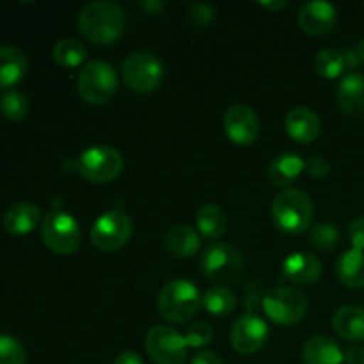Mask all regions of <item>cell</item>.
I'll return each mask as SVG.
<instances>
[{
    "label": "cell",
    "instance_id": "cell-41",
    "mask_svg": "<svg viewBox=\"0 0 364 364\" xmlns=\"http://www.w3.org/2000/svg\"><path fill=\"white\" fill-rule=\"evenodd\" d=\"M355 53H358V57L361 59V63H364V39L358 43V46H355Z\"/></svg>",
    "mask_w": 364,
    "mask_h": 364
},
{
    "label": "cell",
    "instance_id": "cell-40",
    "mask_svg": "<svg viewBox=\"0 0 364 364\" xmlns=\"http://www.w3.org/2000/svg\"><path fill=\"white\" fill-rule=\"evenodd\" d=\"M259 6L267 11H272V13H277V11L288 7L287 0H269V2H259Z\"/></svg>",
    "mask_w": 364,
    "mask_h": 364
},
{
    "label": "cell",
    "instance_id": "cell-6",
    "mask_svg": "<svg viewBox=\"0 0 364 364\" xmlns=\"http://www.w3.org/2000/svg\"><path fill=\"white\" fill-rule=\"evenodd\" d=\"M199 265L210 281L217 283V287H224L233 283L240 276L244 269V258L233 245L226 242H212L203 251Z\"/></svg>",
    "mask_w": 364,
    "mask_h": 364
},
{
    "label": "cell",
    "instance_id": "cell-39",
    "mask_svg": "<svg viewBox=\"0 0 364 364\" xmlns=\"http://www.w3.org/2000/svg\"><path fill=\"white\" fill-rule=\"evenodd\" d=\"M343 57H345V64H347V68H359L363 64L361 59L358 57V53H355V48L345 50Z\"/></svg>",
    "mask_w": 364,
    "mask_h": 364
},
{
    "label": "cell",
    "instance_id": "cell-33",
    "mask_svg": "<svg viewBox=\"0 0 364 364\" xmlns=\"http://www.w3.org/2000/svg\"><path fill=\"white\" fill-rule=\"evenodd\" d=\"M191 20L196 25H208L215 20V9L208 4H192L191 6Z\"/></svg>",
    "mask_w": 364,
    "mask_h": 364
},
{
    "label": "cell",
    "instance_id": "cell-17",
    "mask_svg": "<svg viewBox=\"0 0 364 364\" xmlns=\"http://www.w3.org/2000/svg\"><path fill=\"white\" fill-rule=\"evenodd\" d=\"M199 245H201V237L188 224H176L164 235V247L174 258H192L199 251Z\"/></svg>",
    "mask_w": 364,
    "mask_h": 364
},
{
    "label": "cell",
    "instance_id": "cell-1",
    "mask_svg": "<svg viewBox=\"0 0 364 364\" xmlns=\"http://www.w3.org/2000/svg\"><path fill=\"white\" fill-rule=\"evenodd\" d=\"M78 31L87 41L107 46L116 43L127 27L123 7L109 0H95L85 4L78 13Z\"/></svg>",
    "mask_w": 364,
    "mask_h": 364
},
{
    "label": "cell",
    "instance_id": "cell-30",
    "mask_svg": "<svg viewBox=\"0 0 364 364\" xmlns=\"http://www.w3.org/2000/svg\"><path fill=\"white\" fill-rule=\"evenodd\" d=\"M340 230L334 224L322 223L316 224L309 230V244L313 247L320 249V251H329V249L336 247L340 242Z\"/></svg>",
    "mask_w": 364,
    "mask_h": 364
},
{
    "label": "cell",
    "instance_id": "cell-38",
    "mask_svg": "<svg viewBox=\"0 0 364 364\" xmlns=\"http://www.w3.org/2000/svg\"><path fill=\"white\" fill-rule=\"evenodd\" d=\"M112 364H144V361H142V358L137 354V352L124 350L114 359Z\"/></svg>",
    "mask_w": 364,
    "mask_h": 364
},
{
    "label": "cell",
    "instance_id": "cell-24",
    "mask_svg": "<svg viewBox=\"0 0 364 364\" xmlns=\"http://www.w3.org/2000/svg\"><path fill=\"white\" fill-rule=\"evenodd\" d=\"M338 279L350 290H359L364 288V252L350 251L343 252L336 263Z\"/></svg>",
    "mask_w": 364,
    "mask_h": 364
},
{
    "label": "cell",
    "instance_id": "cell-3",
    "mask_svg": "<svg viewBox=\"0 0 364 364\" xmlns=\"http://www.w3.org/2000/svg\"><path fill=\"white\" fill-rule=\"evenodd\" d=\"M201 295L194 283L185 279H174L164 284L159 294V313L162 318L173 323L188 322L198 313L201 304Z\"/></svg>",
    "mask_w": 364,
    "mask_h": 364
},
{
    "label": "cell",
    "instance_id": "cell-34",
    "mask_svg": "<svg viewBox=\"0 0 364 364\" xmlns=\"http://www.w3.org/2000/svg\"><path fill=\"white\" fill-rule=\"evenodd\" d=\"M304 171L311 178H316V180H320V178H326L327 174H329L331 162L326 159V156L315 155V156H311V159H309L308 162H306Z\"/></svg>",
    "mask_w": 364,
    "mask_h": 364
},
{
    "label": "cell",
    "instance_id": "cell-29",
    "mask_svg": "<svg viewBox=\"0 0 364 364\" xmlns=\"http://www.w3.org/2000/svg\"><path fill=\"white\" fill-rule=\"evenodd\" d=\"M0 112L9 121H21L28 114L27 96L18 91H7L0 98Z\"/></svg>",
    "mask_w": 364,
    "mask_h": 364
},
{
    "label": "cell",
    "instance_id": "cell-15",
    "mask_svg": "<svg viewBox=\"0 0 364 364\" xmlns=\"http://www.w3.org/2000/svg\"><path fill=\"white\" fill-rule=\"evenodd\" d=\"M284 128L294 141L301 142V144H309L318 139L320 132H322V123L315 110L308 109V107H295L284 117Z\"/></svg>",
    "mask_w": 364,
    "mask_h": 364
},
{
    "label": "cell",
    "instance_id": "cell-37",
    "mask_svg": "<svg viewBox=\"0 0 364 364\" xmlns=\"http://www.w3.org/2000/svg\"><path fill=\"white\" fill-rule=\"evenodd\" d=\"M191 364H224V363L215 352L201 350V352H196V354L192 355Z\"/></svg>",
    "mask_w": 364,
    "mask_h": 364
},
{
    "label": "cell",
    "instance_id": "cell-22",
    "mask_svg": "<svg viewBox=\"0 0 364 364\" xmlns=\"http://www.w3.org/2000/svg\"><path fill=\"white\" fill-rule=\"evenodd\" d=\"M306 162L297 155V153H281L270 162L269 166V181L274 187H284L294 183L304 171Z\"/></svg>",
    "mask_w": 364,
    "mask_h": 364
},
{
    "label": "cell",
    "instance_id": "cell-11",
    "mask_svg": "<svg viewBox=\"0 0 364 364\" xmlns=\"http://www.w3.org/2000/svg\"><path fill=\"white\" fill-rule=\"evenodd\" d=\"M146 350L156 364H183L188 345L174 327L155 326L146 336Z\"/></svg>",
    "mask_w": 364,
    "mask_h": 364
},
{
    "label": "cell",
    "instance_id": "cell-18",
    "mask_svg": "<svg viewBox=\"0 0 364 364\" xmlns=\"http://www.w3.org/2000/svg\"><path fill=\"white\" fill-rule=\"evenodd\" d=\"M338 105L348 116H361L364 114V75L352 73L345 75L338 85Z\"/></svg>",
    "mask_w": 364,
    "mask_h": 364
},
{
    "label": "cell",
    "instance_id": "cell-19",
    "mask_svg": "<svg viewBox=\"0 0 364 364\" xmlns=\"http://www.w3.org/2000/svg\"><path fill=\"white\" fill-rule=\"evenodd\" d=\"M27 57L20 48L0 46V89H13L27 75Z\"/></svg>",
    "mask_w": 364,
    "mask_h": 364
},
{
    "label": "cell",
    "instance_id": "cell-23",
    "mask_svg": "<svg viewBox=\"0 0 364 364\" xmlns=\"http://www.w3.org/2000/svg\"><path fill=\"white\" fill-rule=\"evenodd\" d=\"M333 327L347 341H364V308L343 306L334 313Z\"/></svg>",
    "mask_w": 364,
    "mask_h": 364
},
{
    "label": "cell",
    "instance_id": "cell-28",
    "mask_svg": "<svg viewBox=\"0 0 364 364\" xmlns=\"http://www.w3.org/2000/svg\"><path fill=\"white\" fill-rule=\"evenodd\" d=\"M315 71L323 78H338L345 71L347 64H345L343 52L334 48H323L320 50L313 60Z\"/></svg>",
    "mask_w": 364,
    "mask_h": 364
},
{
    "label": "cell",
    "instance_id": "cell-32",
    "mask_svg": "<svg viewBox=\"0 0 364 364\" xmlns=\"http://www.w3.org/2000/svg\"><path fill=\"white\" fill-rule=\"evenodd\" d=\"M188 348H203L213 340V329L206 322L192 323L185 333Z\"/></svg>",
    "mask_w": 364,
    "mask_h": 364
},
{
    "label": "cell",
    "instance_id": "cell-35",
    "mask_svg": "<svg viewBox=\"0 0 364 364\" xmlns=\"http://www.w3.org/2000/svg\"><path fill=\"white\" fill-rule=\"evenodd\" d=\"M348 238H350L352 249L364 252V217H358L348 226Z\"/></svg>",
    "mask_w": 364,
    "mask_h": 364
},
{
    "label": "cell",
    "instance_id": "cell-25",
    "mask_svg": "<svg viewBox=\"0 0 364 364\" xmlns=\"http://www.w3.org/2000/svg\"><path fill=\"white\" fill-rule=\"evenodd\" d=\"M196 224H198V231L203 237L210 238V240H217L223 237L228 230V217L220 206L217 205H203L196 213Z\"/></svg>",
    "mask_w": 364,
    "mask_h": 364
},
{
    "label": "cell",
    "instance_id": "cell-13",
    "mask_svg": "<svg viewBox=\"0 0 364 364\" xmlns=\"http://www.w3.org/2000/svg\"><path fill=\"white\" fill-rule=\"evenodd\" d=\"M230 340L235 350L251 355L263 348L269 340V326L258 315H244L231 327Z\"/></svg>",
    "mask_w": 364,
    "mask_h": 364
},
{
    "label": "cell",
    "instance_id": "cell-16",
    "mask_svg": "<svg viewBox=\"0 0 364 364\" xmlns=\"http://www.w3.org/2000/svg\"><path fill=\"white\" fill-rule=\"evenodd\" d=\"M283 276L294 284L309 287L322 276V262L308 252H294L283 262Z\"/></svg>",
    "mask_w": 364,
    "mask_h": 364
},
{
    "label": "cell",
    "instance_id": "cell-20",
    "mask_svg": "<svg viewBox=\"0 0 364 364\" xmlns=\"http://www.w3.org/2000/svg\"><path fill=\"white\" fill-rule=\"evenodd\" d=\"M43 223L41 210L32 203H16L4 213V228L11 235H28Z\"/></svg>",
    "mask_w": 364,
    "mask_h": 364
},
{
    "label": "cell",
    "instance_id": "cell-4",
    "mask_svg": "<svg viewBox=\"0 0 364 364\" xmlns=\"http://www.w3.org/2000/svg\"><path fill=\"white\" fill-rule=\"evenodd\" d=\"M119 78L112 64L105 60H89L77 77L80 98L89 105H105L116 95Z\"/></svg>",
    "mask_w": 364,
    "mask_h": 364
},
{
    "label": "cell",
    "instance_id": "cell-27",
    "mask_svg": "<svg viewBox=\"0 0 364 364\" xmlns=\"http://www.w3.org/2000/svg\"><path fill=\"white\" fill-rule=\"evenodd\" d=\"M203 306L213 316H228L237 308V297L226 287H212L203 297Z\"/></svg>",
    "mask_w": 364,
    "mask_h": 364
},
{
    "label": "cell",
    "instance_id": "cell-7",
    "mask_svg": "<svg viewBox=\"0 0 364 364\" xmlns=\"http://www.w3.org/2000/svg\"><path fill=\"white\" fill-rule=\"evenodd\" d=\"M309 308L308 295L295 287H279L263 297V311L277 326L301 322Z\"/></svg>",
    "mask_w": 364,
    "mask_h": 364
},
{
    "label": "cell",
    "instance_id": "cell-12",
    "mask_svg": "<svg viewBox=\"0 0 364 364\" xmlns=\"http://www.w3.org/2000/svg\"><path fill=\"white\" fill-rule=\"evenodd\" d=\"M224 132L237 146H251L259 135L258 114L244 103L230 107L224 114Z\"/></svg>",
    "mask_w": 364,
    "mask_h": 364
},
{
    "label": "cell",
    "instance_id": "cell-26",
    "mask_svg": "<svg viewBox=\"0 0 364 364\" xmlns=\"http://www.w3.org/2000/svg\"><path fill=\"white\" fill-rule=\"evenodd\" d=\"M87 57V48L82 41L75 38H64L55 43L52 50L53 63L59 64L60 68H77Z\"/></svg>",
    "mask_w": 364,
    "mask_h": 364
},
{
    "label": "cell",
    "instance_id": "cell-5",
    "mask_svg": "<svg viewBox=\"0 0 364 364\" xmlns=\"http://www.w3.org/2000/svg\"><path fill=\"white\" fill-rule=\"evenodd\" d=\"M41 238L46 247L60 256L75 252L80 245V226L73 215L64 210L53 208L45 213L41 223Z\"/></svg>",
    "mask_w": 364,
    "mask_h": 364
},
{
    "label": "cell",
    "instance_id": "cell-21",
    "mask_svg": "<svg viewBox=\"0 0 364 364\" xmlns=\"http://www.w3.org/2000/svg\"><path fill=\"white\" fill-rule=\"evenodd\" d=\"M343 355L340 345L323 334L309 338L302 348L304 364H343Z\"/></svg>",
    "mask_w": 364,
    "mask_h": 364
},
{
    "label": "cell",
    "instance_id": "cell-8",
    "mask_svg": "<svg viewBox=\"0 0 364 364\" xmlns=\"http://www.w3.org/2000/svg\"><path fill=\"white\" fill-rule=\"evenodd\" d=\"M124 160L117 149L110 146H92L78 155L77 171L91 183H107L121 174Z\"/></svg>",
    "mask_w": 364,
    "mask_h": 364
},
{
    "label": "cell",
    "instance_id": "cell-36",
    "mask_svg": "<svg viewBox=\"0 0 364 364\" xmlns=\"http://www.w3.org/2000/svg\"><path fill=\"white\" fill-rule=\"evenodd\" d=\"M345 364H364V347L363 345H352L345 350Z\"/></svg>",
    "mask_w": 364,
    "mask_h": 364
},
{
    "label": "cell",
    "instance_id": "cell-14",
    "mask_svg": "<svg viewBox=\"0 0 364 364\" xmlns=\"http://www.w3.org/2000/svg\"><path fill=\"white\" fill-rule=\"evenodd\" d=\"M297 23L306 34L322 36L327 34L336 23V9L329 2H306L299 9Z\"/></svg>",
    "mask_w": 364,
    "mask_h": 364
},
{
    "label": "cell",
    "instance_id": "cell-31",
    "mask_svg": "<svg viewBox=\"0 0 364 364\" xmlns=\"http://www.w3.org/2000/svg\"><path fill=\"white\" fill-rule=\"evenodd\" d=\"M27 352L20 340L9 334H0V364H25Z\"/></svg>",
    "mask_w": 364,
    "mask_h": 364
},
{
    "label": "cell",
    "instance_id": "cell-2",
    "mask_svg": "<svg viewBox=\"0 0 364 364\" xmlns=\"http://www.w3.org/2000/svg\"><path fill=\"white\" fill-rule=\"evenodd\" d=\"M270 215L283 233H306L313 223V201L301 188H284L272 201Z\"/></svg>",
    "mask_w": 364,
    "mask_h": 364
},
{
    "label": "cell",
    "instance_id": "cell-10",
    "mask_svg": "<svg viewBox=\"0 0 364 364\" xmlns=\"http://www.w3.org/2000/svg\"><path fill=\"white\" fill-rule=\"evenodd\" d=\"M134 224L123 210L112 208L102 213L91 228V242L103 252H112L123 247L132 237Z\"/></svg>",
    "mask_w": 364,
    "mask_h": 364
},
{
    "label": "cell",
    "instance_id": "cell-9",
    "mask_svg": "<svg viewBox=\"0 0 364 364\" xmlns=\"http://www.w3.org/2000/svg\"><path fill=\"white\" fill-rule=\"evenodd\" d=\"M123 80L135 92H153L164 80V64L149 52H134L123 63Z\"/></svg>",
    "mask_w": 364,
    "mask_h": 364
}]
</instances>
